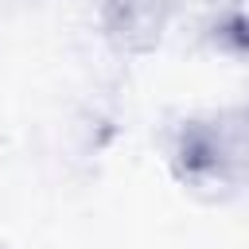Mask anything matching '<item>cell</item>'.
I'll return each instance as SVG.
<instances>
[{
  "instance_id": "6da1fadb",
  "label": "cell",
  "mask_w": 249,
  "mask_h": 249,
  "mask_svg": "<svg viewBox=\"0 0 249 249\" xmlns=\"http://www.w3.org/2000/svg\"><path fill=\"white\" fill-rule=\"evenodd\" d=\"M179 167L195 183L241 187L249 183V113L214 117L210 124H191L179 144Z\"/></svg>"
}]
</instances>
